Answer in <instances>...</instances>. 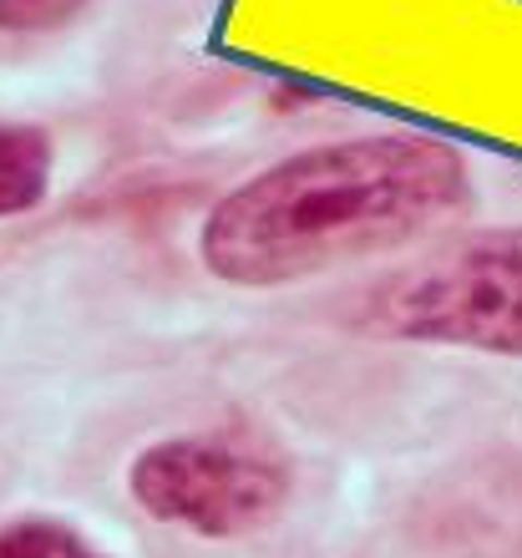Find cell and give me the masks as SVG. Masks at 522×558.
<instances>
[{
	"label": "cell",
	"instance_id": "obj_1",
	"mask_svg": "<svg viewBox=\"0 0 522 558\" xmlns=\"http://www.w3.org/2000/svg\"><path fill=\"white\" fill-rule=\"evenodd\" d=\"M466 198L462 147L421 133L340 137L223 193L198 229V259L233 290H284L406 250Z\"/></svg>",
	"mask_w": 522,
	"mask_h": 558
},
{
	"label": "cell",
	"instance_id": "obj_4",
	"mask_svg": "<svg viewBox=\"0 0 522 558\" xmlns=\"http://www.w3.org/2000/svg\"><path fill=\"white\" fill-rule=\"evenodd\" d=\"M51 173H57V147L46 128L0 122V223L41 208L51 193Z\"/></svg>",
	"mask_w": 522,
	"mask_h": 558
},
{
	"label": "cell",
	"instance_id": "obj_6",
	"mask_svg": "<svg viewBox=\"0 0 522 558\" xmlns=\"http://www.w3.org/2000/svg\"><path fill=\"white\" fill-rule=\"evenodd\" d=\"M87 0H0V36H46L72 26Z\"/></svg>",
	"mask_w": 522,
	"mask_h": 558
},
{
	"label": "cell",
	"instance_id": "obj_2",
	"mask_svg": "<svg viewBox=\"0 0 522 558\" xmlns=\"http://www.w3.org/2000/svg\"><path fill=\"white\" fill-rule=\"evenodd\" d=\"M365 325L411 345L522 361V223L466 234L380 284Z\"/></svg>",
	"mask_w": 522,
	"mask_h": 558
},
{
	"label": "cell",
	"instance_id": "obj_3",
	"mask_svg": "<svg viewBox=\"0 0 522 558\" xmlns=\"http://www.w3.org/2000/svg\"><path fill=\"white\" fill-rule=\"evenodd\" d=\"M128 493L153 523L193 538L259 533L290 502V462L254 437L233 432H173L147 441L128 468Z\"/></svg>",
	"mask_w": 522,
	"mask_h": 558
},
{
	"label": "cell",
	"instance_id": "obj_5",
	"mask_svg": "<svg viewBox=\"0 0 522 558\" xmlns=\"http://www.w3.org/2000/svg\"><path fill=\"white\" fill-rule=\"evenodd\" d=\"M0 558H112L87 529L66 518H15L0 529Z\"/></svg>",
	"mask_w": 522,
	"mask_h": 558
}]
</instances>
